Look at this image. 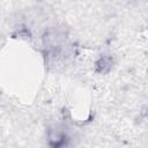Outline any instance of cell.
I'll return each instance as SVG.
<instances>
[{
    "instance_id": "cell-1",
    "label": "cell",
    "mask_w": 148,
    "mask_h": 148,
    "mask_svg": "<svg viewBox=\"0 0 148 148\" xmlns=\"http://www.w3.org/2000/svg\"><path fill=\"white\" fill-rule=\"evenodd\" d=\"M49 145L51 148H64L67 142V136L65 133L58 130H51L49 132Z\"/></svg>"
}]
</instances>
